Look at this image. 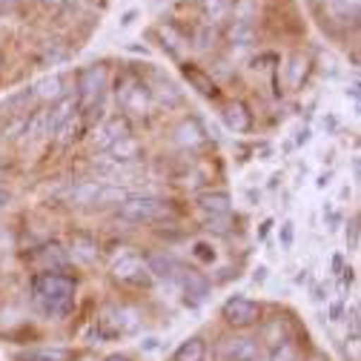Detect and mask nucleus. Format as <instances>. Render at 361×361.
<instances>
[{"mask_svg":"<svg viewBox=\"0 0 361 361\" xmlns=\"http://www.w3.org/2000/svg\"><path fill=\"white\" fill-rule=\"evenodd\" d=\"M230 40H233V43H241V47L252 43V40H255V26H252V20H235V23L230 26Z\"/></svg>","mask_w":361,"mask_h":361,"instance_id":"b1692460","label":"nucleus"},{"mask_svg":"<svg viewBox=\"0 0 361 361\" xmlns=\"http://www.w3.org/2000/svg\"><path fill=\"white\" fill-rule=\"evenodd\" d=\"M144 350H155L158 347V338H147V344H141Z\"/></svg>","mask_w":361,"mask_h":361,"instance_id":"a19ab883","label":"nucleus"},{"mask_svg":"<svg viewBox=\"0 0 361 361\" xmlns=\"http://www.w3.org/2000/svg\"><path fill=\"white\" fill-rule=\"evenodd\" d=\"M32 295L43 315L63 319L75 307V281L61 273H40L32 281Z\"/></svg>","mask_w":361,"mask_h":361,"instance_id":"f257e3e1","label":"nucleus"},{"mask_svg":"<svg viewBox=\"0 0 361 361\" xmlns=\"http://www.w3.org/2000/svg\"><path fill=\"white\" fill-rule=\"evenodd\" d=\"M221 312H224V319H227V324H233V327H252L261 319V307L244 295H233L227 304H224Z\"/></svg>","mask_w":361,"mask_h":361,"instance_id":"423d86ee","label":"nucleus"},{"mask_svg":"<svg viewBox=\"0 0 361 361\" xmlns=\"http://www.w3.org/2000/svg\"><path fill=\"white\" fill-rule=\"evenodd\" d=\"M35 95L40 101H61L66 92H63V78L61 75H52V78H43L37 86H35Z\"/></svg>","mask_w":361,"mask_h":361,"instance_id":"a211bd4d","label":"nucleus"},{"mask_svg":"<svg viewBox=\"0 0 361 361\" xmlns=\"http://www.w3.org/2000/svg\"><path fill=\"white\" fill-rule=\"evenodd\" d=\"M355 227H358V221H353V224H350V230H347V241H350V250H355V247H358V230H355Z\"/></svg>","mask_w":361,"mask_h":361,"instance_id":"c9c22d12","label":"nucleus"},{"mask_svg":"<svg viewBox=\"0 0 361 361\" xmlns=\"http://www.w3.org/2000/svg\"><path fill=\"white\" fill-rule=\"evenodd\" d=\"M230 212H221V215H209L207 221H204V230H209V233H227L230 227Z\"/></svg>","mask_w":361,"mask_h":361,"instance_id":"c756f323","label":"nucleus"},{"mask_svg":"<svg viewBox=\"0 0 361 361\" xmlns=\"http://www.w3.org/2000/svg\"><path fill=\"white\" fill-rule=\"evenodd\" d=\"M192 255H195L198 261H207V264L215 261V250H212L209 244H204V241H198V244L192 247Z\"/></svg>","mask_w":361,"mask_h":361,"instance_id":"473e14b6","label":"nucleus"},{"mask_svg":"<svg viewBox=\"0 0 361 361\" xmlns=\"http://www.w3.org/2000/svg\"><path fill=\"white\" fill-rule=\"evenodd\" d=\"M267 279V267H258V273H255V281H264Z\"/></svg>","mask_w":361,"mask_h":361,"instance_id":"79ce46f5","label":"nucleus"},{"mask_svg":"<svg viewBox=\"0 0 361 361\" xmlns=\"http://www.w3.org/2000/svg\"><path fill=\"white\" fill-rule=\"evenodd\" d=\"M78 112V98H72V95H63L61 101H55V106H52V112L47 115V132H55L61 123H66L72 115Z\"/></svg>","mask_w":361,"mask_h":361,"instance_id":"ddd939ff","label":"nucleus"},{"mask_svg":"<svg viewBox=\"0 0 361 361\" xmlns=\"http://www.w3.org/2000/svg\"><path fill=\"white\" fill-rule=\"evenodd\" d=\"M40 258H43V264H49V267H63V264H66V255L61 252V247H58V244L43 247Z\"/></svg>","mask_w":361,"mask_h":361,"instance_id":"c85d7f7f","label":"nucleus"},{"mask_svg":"<svg viewBox=\"0 0 361 361\" xmlns=\"http://www.w3.org/2000/svg\"><path fill=\"white\" fill-rule=\"evenodd\" d=\"M224 123H227L233 132H250V126H252V115H250V109H247L244 104L233 101V104L224 106Z\"/></svg>","mask_w":361,"mask_h":361,"instance_id":"4468645a","label":"nucleus"},{"mask_svg":"<svg viewBox=\"0 0 361 361\" xmlns=\"http://www.w3.org/2000/svg\"><path fill=\"white\" fill-rule=\"evenodd\" d=\"M172 215V207L161 198H149V195H135V198H126L121 204V218L123 221H132V224H144V221H161Z\"/></svg>","mask_w":361,"mask_h":361,"instance_id":"f03ea898","label":"nucleus"},{"mask_svg":"<svg viewBox=\"0 0 361 361\" xmlns=\"http://www.w3.org/2000/svg\"><path fill=\"white\" fill-rule=\"evenodd\" d=\"M281 238H284V247H290V244H293V224H284Z\"/></svg>","mask_w":361,"mask_h":361,"instance_id":"4c0bfd02","label":"nucleus"},{"mask_svg":"<svg viewBox=\"0 0 361 361\" xmlns=\"http://www.w3.org/2000/svg\"><path fill=\"white\" fill-rule=\"evenodd\" d=\"M344 281H347V284H353V281H355V276H353V269H344Z\"/></svg>","mask_w":361,"mask_h":361,"instance_id":"37998d69","label":"nucleus"},{"mask_svg":"<svg viewBox=\"0 0 361 361\" xmlns=\"http://www.w3.org/2000/svg\"><path fill=\"white\" fill-rule=\"evenodd\" d=\"M95 195H98V184H83L72 192V201L75 204H95Z\"/></svg>","mask_w":361,"mask_h":361,"instance_id":"7c9ffc66","label":"nucleus"},{"mask_svg":"<svg viewBox=\"0 0 361 361\" xmlns=\"http://www.w3.org/2000/svg\"><path fill=\"white\" fill-rule=\"evenodd\" d=\"M267 341L273 344V347H279V344H287V336H290V330H287V322L284 319H276L273 324L267 327Z\"/></svg>","mask_w":361,"mask_h":361,"instance_id":"a878e982","label":"nucleus"},{"mask_svg":"<svg viewBox=\"0 0 361 361\" xmlns=\"http://www.w3.org/2000/svg\"><path fill=\"white\" fill-rule=\"evenodd\" d=\"M106 86V66H86L78 75V106H95Z\"/></svg>","mask_w":361,"mask_h":361,"instance_id":"39448f33","label":"nucleus"},{"mask_svg":"<svg viewBox=\"0 0 361 361\" xmlns=\"http://www.w3.org/2000/svg\"><path fill=\"white\" fill-rule=\"evenodd\" d=\"M301 69L307 72V61H304L301 55H295V58H293V69H290V80H293V83H301Z\"/></svg>","mask_w":361,"mask_h":361,"instance_id":"72a5a7b5","label":"nucleus"},{"mask_svg":"<svg viewBox=\"0 0 361 361\" xmlns=\"http://www.w3.org/2000/svg\"><path fill=\"white\" fill-rule=\"evenodd\" d=\"M198 204H201V209H207L212 215H221V212H230L233 198H230V192H204L198 198Z\"/></svg>","mask_w":361,"mask_h":361,"instance_id":"6ab92c4d","label":"nucleus"},{"mask_svg":"<svg viewBox=\"0 0 361 361\" xmlns=\"http://www.w3.org/2000/svg\"><path fill=\"white\" fill-rule=\"evenodd\" d=\"M126 135H132L129 118H123V115H115V118H109V121L101 126V132L95 135V147H98V149H109L115 141L126 138Z\"/></svg>","mask_w":361,"mask_h":361,"instance_id":"6e6552de","label":"nucleus"},{"mask_svg":"<svg viewBox=\"0 0 361 361\" xmlns=\"http://www.w3.org/2000/svg\"><path fill=\"white\" fill-rule=\"evenodd\" d=\"M201 6H204V15H207L212 23H218V20H224V18H230L233 0H201Z\"/></svg>","mask_w":361,"mask_h":361,"instance_id":"5701e85b","label":"nucleus"},{"mask_svg":"<svg viewBox=\"0 0 361 361\" xmlns=\"http://www.w3.org/2000/svg\"><path fill=\"white\" fill-rule=\"evenodd\" d=\"M175 279L180 281V290H184L187 295H192L195 301H204V298L209 295V281H207L201 273H195V269H184V267H178Z\"/></svg>","mask_w":361,"mask_h":361,"instance_id":"9d476101","label":"nucleus"},{"mask_svg":"<svg viewBox=\"0 0 361 361\" xmlns=\"http://www.w3.org/2000/svg\"><path fill=\"white\" fill-rule=\"evenodd\" d=\"M55 135H58L61 144H72L78 135H80V121H78V115H72L66 123H61V126L55 129Z\"/></svg>","mask_w":361,"mask_h":361,"instance_id":"393cba45","label":"nucleus"},{"mask_svg":"<svg viewBox=\"0 0 361 361\" xmlns=\"http://www.w3.org/2000/svg\"><path fill=\"white\" fill-rule=\"evenodd\" d=\"M112 279L126 284V287H149L152 284V273L149 267L135 255V252H123L115 264H112Z\"/></svg>","mask_w":361,"mask_h":361,"instance_id":"7ed1b4c3","label":"nucleus"},{"mask_svg":"<svg viewBox=\"0 0 361 361\" xmlns=\"http://www.w3.org/2000/svg\"><path fill=\"white\" fill-rule=\"evenodd\" d=\"M207 358V344L204 338H187L175 350V361H204Z\"/></svg>","mask_w":361,"mask_h":361,"instance_id":"aec40b11","label":"nucleus"},{"mask_svg":"<svg viewBox=\"0 0 361 361\" xmlns=\"http://www.w3.org/2000/svg\"><path fill=\"white\" fill-rule=\"evenodd\" d=\"M69 358H72V350L66 347H40L18 355V361H69Z\"/></svg>","mask_w":361,"mask_h":361,"instance_id":"dca6fc26","label":"nucleus"},{"mask_svg":"<svg viewBox=\"0 0 361 361\" xmlns=\"http://www.w3.org/2000/svg\"><path fill=\"white\" fill-rule=\"evenodd\" d=\"M118 101H121V106L126 109V112H135V115H147L149 112V104H152V98H149V89L144 86V83H138V80H132L123 92H118Z\"/></svg>","mask_w":361,"mask_h":361,"instance_id":"0eeeda50","label":"nucleus"},{"mask_svg":"<svg viewBox=\"0 0 361 361\" xmlns=\"http://www.w3.org/2000/svg\"><path fill=\"white\" fill-rule=\"evenodd\" d=\"M109 155H112V161H135L141 155V144H138V138H132V135H126V138H121V141H115L112 147H109Z\"/></svg>","mask_w":361,"mask_h":361,"instance_id":"f3484780","label":"nucleus"},{"mask_svg":"<svg viewBox=\"0 0 361 361\" xmlns=\"http://www.w3.org/2000/svg\"><path fill=\"white\" fill-rule=\"evenodd\" d=\"M40 4H43V6H55V9H58V6H63V4H66V0H40Z\"/></svg>","mask_w":361,"mask_h":361,"instance_id":"ea45409f","label":"nucleus"},{"mask_svg":"<svg viewBox=\"0 0 361 361\" xmlns=\"http://www.w3.org/2000/svg\"><path fill=\"white\" fill-rule=\"evenodd\" d=\"M327 9L338 20H358V0H327Z\"/></svg>","mask_w":361,"mask_h":361,"instance_id":"412c9836","label":"nucleus"},{"mask_svg":"<svg viewBox=\"0 0 361 361\" xmlns=\"http://www.w3.org/2000/svg\"><path fill=\"white\" fill-rule=\"evenodd\" d=\"M69 247H72V255H75L78 261H83V264H89V261L98 258V244H95L92 235H86V233H75L72 241H69Z\"/></svg>","mask_w":361,"mask_h":361,"instance_id":"2eb2a0df","label":"nucleus"},{"mask_svg":"<svg viewBox=\"0 0 361 361\" xmlns=\"http://www.w3.org/2000/svg\"><path fill=\"white\" fill-rule=\"evenodd\" d=\"M15 6H18V0H0V15L15 12Z\"/></svg>","mask_w":361,"mask_h":361,"instance_id":"e433bc0d","label":"nucleus"},{"mask_svg":"<svg viewBox=\"0 0 361 361\" xmlns=\"http://www.w3.org/2000/svg\"><path fill=\"white\" fill-rule=\"evenodd\" d=\"M184 78H187V83L195 89L198 95H204V98H218V86H215V80L201 69V66H195V63H187L184 69Z\"/></svg>","mask_w":361,"mask_h":361,"instance_id":"9b49d317","label":"nucleus"},{"mask_svg":"<svg viewBox=\"0 0 361 361\" xmlns=\"http://www.w3.org/2000/svg\"><path fill=\"white\" fill-rule=\"evenodd\" d=\"M175 141H178L180 147H187V149L204 147V144H207V129L201 126V121L190 118V121H184V123L178 126V132H175Z\"/></svg>","mask_w":361,"mask_h":361,"instance_id":"f8f14e48","label":"nucleus"},{"mask_svg":"<svg viewBox=\"0 0 361 361\" xmlns=\"http://www.w3.org/2000/svg\"><path fill=\"white\" fill-rule=\"evenodd\" d=\"M106 361H129V358H126V355H121V353H115V355H109Z\"/></svg>","mask_w":361,"mask_h":361,"instance_id":"c03bdc74","label":"nucleus"},{"mask_svg":"<svg viewBox=\"0 0 361 361\" xmlns=\"http://www.w3.org/2000/svg\"><path fill=\"white\" fill-rule=\"evenodd\" d=\"M221 358L224 361H255L258 344L252 338H227L221 344Z\"/></svg>","mask_w":361,"mask_h":361,"instance_id":"1a4fd4ad","label":"nucleus"},{"mask_svg":"<svg viewBox=\"0 0 361 361\" xmlns=\"http://www.w3.org/2000/svg\"><path fill=\"white\" fill-rule=\"evenodd\" d=\"M9 201H12V195H9L6 190H0V209H6V207H9Z\"/></svg>","mask_w":361,"mask_h":361,"instance_id":"58836bf2","label":"nucleus"},{"mask_svg":"<svg viewBox=\"0 0 361 361\" xmlns=\"http://www.w3.org/2000/svg\"><path fill=\"white\" fill-rule=\"evenodd\" d=\"M129 195L126 190L121 187H98V195H95V204H123Z\"/></svg>","mask_w":361,"mask_h":361,"instance_id":"bb28decb","label":"nucleus"},{"mask_svg":"<svg viewBox=\"0 0 361 361\" xmlns=\"http://www.w3.org/2000/svg\"><path fill=\"white\" fill-rule=\"evenodd\" d=\"M98 330L104 338H115V336H129L132 330H138V312L132 307H112L98 319Z\"/></svg>","mask_w":361,"mask_h":361,"instance_id":"20e7f679","label":"nucleus"},{"mask_svg":"<svg viewBox=\"0 0 361 361\" xmlns=\"http://www.w3.org/2000/svg\"><path fill=\"white\" fill-rule=\"evenodd\" d=\"M269 361H298V353L293 350V344H279L269 355Z\"/></svg>","mask_w":361,"mask_h":361,"instance_id":"2f4dec72","label":"nucleus"},{"mask_svg":"<svg viewBox=\"0 0 361 361\" xmlns=\"http://www.w3.org/2000/svg\"><path fill=\"white\" fill-rule=\"evenodd\" d=\"M147 267H149V273L158 276V279H175V273H178L180 264H178L175 258H169V255H155Z\"/></svg>","mask_w":361,"mask_h":361,"instance_id":"4be33fe9","label":"nucleus"},{"mask_svg":"<svg viewBox=\"0 0 361 361\" xmlns=\"http://www.w3.org/2000/svg\"><path fill=\"white\" fill-rule=\"evenodd\" d=\"M195 40H198V43H195L198 49H207V47H209V40H212V29H201Z\"/></svg>","mask_w":361,"mask_h":361,"instance_id":"f704fd0d","label":"nucleus"},{"mask_svg":"<svg viewBox=\"0 0 361 361\" xmlns=\"http://www.w3.org/2000/svg\"><path fill=\"white\" fill-rule=\"evenodd\" d=\"M158 32L164 35V49H169L172 55H178V52H180V47H184V43H187V40L180 37V35H178L172 26H161Z\"/></svg>","mask_w":361,"mask_h":361,"instance_id":"cd10ccee","label":"nucleus"}]
</instances>
